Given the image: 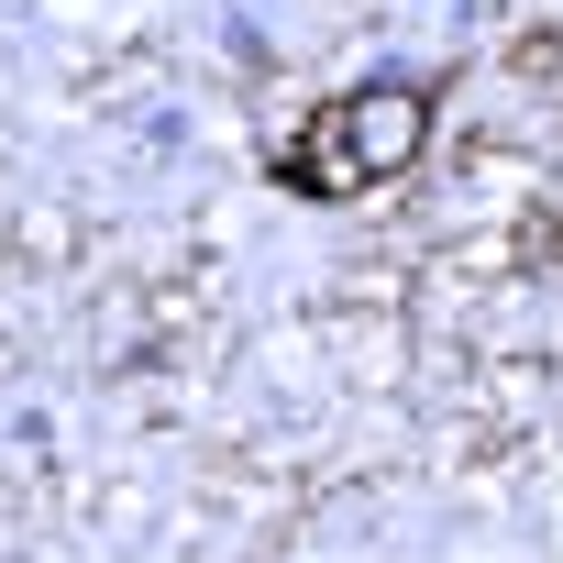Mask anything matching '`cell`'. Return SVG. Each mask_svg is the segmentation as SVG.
I'll list each match as a JSON object with an SVG mask.
<instances>
[{
    "label": "cell",
    "instance_id": "1",
    "mask_svg": "<svg viewBox=\"0 0 563 563\" xmlns=\"http://www.w3.org/2000/svg\"><path fill=\"white\" fill-rule=\"evenodd\" d=\"M420 133H431L420 89H354V100H332V111L288 144V188H310V199H365L387 166L420 155Z\"/></svg>",
    "mask_w": 563,
    "mask_h": 563
}]
</instances>
